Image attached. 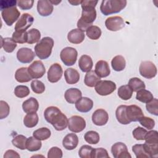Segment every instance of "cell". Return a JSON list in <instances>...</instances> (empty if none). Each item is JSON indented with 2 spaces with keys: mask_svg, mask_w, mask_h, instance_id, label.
Wrapping results in <instances>:
<instances>
[{
  "mask_svg": "<svg viewBox=\"0 0 158 158\" xmlns=\"http://www.w3.org/2000/svg\"><path fill=\"white\" fill-rule=\"evenodd\" d=\"M42 143L40 140L36 139L34 136H30L27 138L26 143V149L30 151L34 152L40 150L41 148Z\"/></svg>",
  "mask_w": 158,
  "mask_h": 158,
  "instance_id": "cell-31",
  "label": "cell"
},
{
  "mask_svg": "<svg viewBox=\"0 0 158 158\" xmlns=\"http://www.w3.org/2000/svg\"><path fill=\"white\" fill-rule=\"evenodd\" d=\"M125 22L122 17L120 16L109 17L105 21L106 28L112 31H116L121 30L125 27Z\"/></svg>",
  "mask_w": 158,
  "mask_h": 158,
  "instance_id": "cell-12",
  "label": "cell"
},
{
  "mask_svg": "<svg viewBox=\"0 0 158 158\" xmlns=\"http://www.w3.org/2000/svg\"><path fill=\"white\" fill-rule=\"evenodd\" d=\"M128 85L134 92H137L139 90L145 89L146 88L144 81L137 77H133L130 78L128 81Z\"/></svg>",
  "mask_w": 158,
  "mask_h": 158,
  "instance_id": "cell-35",
  "label": "cell"
},
{
  "mask_svg": "<svg viewBox=\"0 0 158 158\" xmlns=\"http://www.w3.org/2000/svg\"><path fill=\"white\" fill-rule=\"evenodd\" d=\"M93 62L91 57L88 55H83L78 60V66L83 72H88L91 70Z\"/></svg>",
  "mask_w": 158,
  "mask_h": 158,
  "instance_id": "cell-27",
  "label": "cell"
},
{
  "mask_svg": "<svg viewBox=\"0 0 158 158\" xmlns=\"http://www.w3.org/2000/svg\"><path fill=\"white\" fill-rule=\"evenodd\" d=\"M94 72L99 78H104L109 76L110 70L107 62L103 60L98 61L95 65Z\"/></svg>",
  "mask_w": 158,
  "mask_h": 158,
  "instance_id": "cell-19",
  "label": "cell"
},
{
  "mask_svg": "<svg viewBox=\"0 0 158 158\" xmlns=\"http://www.w3.org/2000/svg\"><path fill=\"white\" fill-rule=\"evenodd\" d=\"M20 155L18 154L17 152L9 149L7 150L5 154H4V158H9V157H20Z\"/></svg>",
  "mask_w": 158,
  "mask_h": 158,
  "instance_id": "cell-56",
  "label": "cell"
},
{
  "mask_svg": "<svg viewBox=\"0 0 158 158\" xmlns=\"http://www.w3.org/2000/svg\"><path fill=\"white\" fill-rule=\"evenodd\" d=\"M20 12L16 6L6 8L1 10V16L8 26H11L16 20H19Z\"/></svg>",
  "mask_w": 158,
  "mask_h": 158,
  "instance_id": "cell-6",
  "label": "cell"
},
{
  "mask_svg": "<svg viewBox=\"0 0 158 158\" xmlns=\"http://www.w3.org/2000/svg\"><path fill=\"white\" fill-rule=\"evenodd\" d=\"M109 120L107 112L102 109H99L96 110L92 115V121L97 126H103L107 123Z\"/></svg>",
  "mask_w": 158,
  "mask_h": 158,
  "instance_id": "cell-16",
  "label": "cell"
},
{
  "mask_svg": "<svg viewBox=\"0 0 158 158\" xmlns=\"http://www.w3.org/2000/svg\"><path fill=\"white\" fill-rule=\"evenodd\" d=\"M39 118L38 114L35 113L27 114L23 118V123L28 128L35 127L38 123Z\"/></svg>",
  "mask_w": 158,
  "mask_h": 158,
  "instance_id": "cell-32",
  "label": "cell"
},
{
  "mask_svg": "<svg viewBox=\"0 0 158 158\" xmlns=\"http://www.w3.org/2000/svg\"><path fill=\"white\" fill-rule=\"evenodd\" d=\"M126 105L119 106L115 111V116L117 121L123 125H127L130 123V122L128 120L126 114Z\"/></svg>",
  "mask_w": 158,
  "mask_h": 158,
  "instance_id": "cell-28",
  "label": "cell"
},
{
  "mask_svg": "<svg viewBox=\"0 0 158 158\" xmlns=\"http://www.w3.org/2000/svg\"><path fill=\"white\" fill-rule=\"evenodd\" d=\"M12 38L16 43L23 44L27 43V31H15L12 34Z\"/></svg>",
  "mask_w": 158,
  "mask_h": 158,
  "instance_id": "cell-44",
  "label": "cell"
},
{
  "mask_svg": "<svg viewBox=\"0 0 158 158\" xmlns=\"http://www.w3.org/2000/svg\"><path fill=\"white\" fill-rule=\"evenodd\" d=\"M81 1H69V0L68 1L69 3H70L72 5H73V6H78V4L81 3Z\"/></svg>",
  "mask_w": 158,
  "mask_h": 158,
  "instance_id": "cell-57",
  "label": "cell"
},
{
  "mask_svg": "<svg viewBox=\"0 0 158 158\" xmlns=\"http://www.w3.org/2000/svg\"><path fill=\"white\" fill-rule=\"evenodd\" d=\"M27 140V138L25 136L22 135H18L13 138L12 140V143L17 148L21 150H24L26 149Z\"/></svg>",
  "mask_w": 158,
  "mask_h": 158,
  "instance_id": "cell-39",
  "label": "cell"
},
{
  "mask_svg": "<svg viewBox=\"0 0 158 158\" xmlns=\"http://www.w3.org/2000/svg\"><path fill=\"white\" fill-rule=\"evenodd\" d=\"M36 7L38 14L43 17L49 16L53 12V5L49 0H39Z\"/></svg>",
  "mask_w": 158,
  "mask_h": 158,
  "instance_id": "cell-18",
  "label": "cell"
},
{
  "mask_svg": "<svg viewBox=\"0 0 158 158\" xmlns=\"http://www.w3.org/2000/svg\"><path fill=\"white\" fill-rule=\"evenodd\" d=\"M147 132L148 131L146 129L138 127L133 130L132 133L134 138H135L136 140H144Z\"/></svg>",
  "mask_w": 158,
  "mask_h": 158,
  "instance_id": "cell-49",
  "label": "cell"
},
{
  "mask_svg": "<svg viewBox=\"0 0 158 158\" xmlns=\"http://www.w3.org/2000/svg\"><path fill=\"white\" fill-rule=\"evenodd\" d=\"M140 124L148 130H152L155 126L154 120L148 117L143 116L139 120Z\"/></svg>",
  "mask_w": 158,
  "mask_h": 158,
  "instance_id": "cell-50",
  "label": "cell"
},
{
  "mask_svg": "<svg viewBox=\"0 0 158 158\" xmlns=\"http://www.w3.org/2000/svg\"><path fill=\"white\" fill-rule=\"evenodd\" d=\"M87 36L91 40H98L101 35V28L96 25H92L89 27L86 31Z\"/></svg>",
  "mask_w": 158,
  "mask_h": 158,
  "instance_id": "cell-40",
  "label": "cell"
},
{
  "mask_svg": "<svg viewBox=\"0 0 158 158\" xmlns=\"http://www.w3.org/2000/svg\"><path fill=\"white\" fill-rule=\"evenodd\" d=\"M1 47L4 48V50L9 53L12 52L17 47V43L10 38L1 37Z\"/></svg>",
  "mask_w": 158,
  "mask_h": 158,
  "instance_id": "cell-36",
  "label": "cell"
},
{
  "mask_svg": "<svg viewBox=\"0 0 158 158\" xmlns=\"http://www.w3.org/2000/svg\"><path fill=\"white\" fill-rule=\"evenodd\" d=\"M94 148L89 145L82 146L78 151L79 157L81 158H93Z\"/></svg>",
  "mask_w": 158,
  "mask_h": 158,
  "instance_id": "cell-43",
  "label": "cell"
},
{
  "mask_svg": "<svg viewBox=\"0 0 158 158\" xmlns=\"http://www.w3.org/2000/svg\"><path fill=\"white\" fill-rule=\"evenodd\" d=\"M34 1L28 0V1H18L17 5L22 10H28L30 9L33 5Z\"/></svg>",
  "mask_w": 158,
  "mask_h": 158,
  "instance_id": "cell-54",
  "label": "cell"
},
{
  "mask_svg": "<svg viewBox=\"0 0 158 158\" xmlns=\"http://www.w3.org/2000/svg\"><path fill=\"white\" fill-rule=\"evenodd\" d=\"M14 94L17 98H23L27 97L30 94V89L27 86L19 85L15 88Z\"/></svg>",
  "mask_w": 158,
  "mask_h": 158,
  "instance_id": "cell-46",
  "label": "cell"
},
{
  "mask_svg": "<svg viewBox=\"0 0 158 158\" xmlns=\"http://www.w3.org/2000/svg\"><path fill=\"white\" fill-rule=\"evenodd\" d=\"M29 74L32 78L38 79L41 78L46 72L43 63L41 60H35L28 67Z\"/></svg>",
  "mask_w": 158,
  "mask_h": 158,
  "instance_id": "cell-11",
  "label": "cell"
},
{
  "mask_svg": "<svg viewBox=\"0 0 158 158\" xmlns=\"http://www.w3.org/2000/svg\"><path fill=\"white\" fill-rule=\"evenodd\" d=\"M111 152L115 158L131 157L128 151L127 146L122 142L114 143L111 147Z\"/></svg>",
  "mask_w": 158,
  "mask_h": 158,
  "instance_id": "cell-13",
  "label": "cell"
},
{
  "mask_svg": "<svg viewBox=\"0 0 158 158\" xmlns=\"http://www.w3.org/2000/svg\"><path fill=\"white\" fill-rule=\"evenodd\" d=\"M82 96V93L79 89L71 88L66 90L64 97L66 101L70 104L76 103Z\"/></svg>",
  "mask_w": 158,
  "mask_h": 158,
  "instance_id": "cell-21",
  "label": "cell"
},
{
  "mask_svg": "<svg viewBox=\"0 0 158 158\" xmlns=\"http://www.w3.org/2000/svg\"><path fill=\"white\" fill-rule=\"evenodd\" d=\"M64 78L65 81L70 85L76 84L80 80L78 72L73 68H68L64 72Z\"/></svg>",
  "mask_w": 158,
  "mask_h": 158,
  "instance_id": "cell-25",
  "label": "cell"
},
{
  "mask_svg": "<svg viewBox=\"0 0 158 158\" xmlns=\"http://www.w3.org/2000/svg\"><path fill=\"white\" fill-rule=\"evenodd\" d=\"M35 57L33 51L28 48H22L17 52V58L18 60L23 64L31 62Z\"/></svg>",
  "mask_w": 158,
  "mask_h": 158,
  "instance_id": "cell-17",
  "label": "cell"
},
{
  "mask_svg": "<svg viewBox=\"0 0 158 158\" xmlns=\"http://www.w3.org/2000/svg\"><path fill=\"white\" fill-rule=\"evenodd\" d=\"M156 130H151L147 132L144 140L145 143L150 144H158V136Z\"/></svg>",
  "mask_w": 158,
  "mask_h": 158,
  "instance_id": "cell-47",
  "label": "cell"
},
{
  "mask_svg": "<svg viewBox=\"0 0 158 158\" xmlns=\"http://www.w3.org/2000/svg\"><path fill=\"white\" fill-rule=\"evenodd\" d=\"M17 4V1L15 0H11V1L2 0L0 1V9L1 10H2L6 8H8L12 6H15Z\"/></svg>",
  "mask_w": 158,
  "mask_h": 158,
  "instance_id": "cell-55",
  "label": "cell"
},
{
  "mask_svg": "<svg viewBox=\"0 0 158 158\" xmlns=\"http://www.w3.org/2000/svg\"><path fill=\"white\" fill-rule=\"evenodd\" d=\"M85 140L89 144H96L99 141V135L95 131H88L84 135Z\"/></svg>",
  "mask_w": 158,
  "mask_h": 158,
  "instance_id": "cell-42",
  "label": "cell"
},
{
  "mask_svg": "<svg viewBox=\"0 0 158 158\" xmlns=\"http://www.w3.org/2000/svg\"><path fill=\"white\" fill-rule=\"evenodd\" d=\"M98 1L84 0L81 1V16L77 22V27L83 32L92 26L96 19V10L95 7Z\"/></svg>",
  "mask_w": 158,
  "mask_h": 158,
  "instance_id": "cell-1",
  "label": "cell"
},
{
  "mask_svg": "<svg viewBox=\"0 0 158 158\" xmlns=\"http://www.w3.org/2000/svg\"><path fill=\"white\" fill-rule=\"evenodd\" d=\"M34 21L32 15L28 13H24L20 17L15 25V30L17 31H26V30L31 26Z\"/></svg>",
  "mask_w": 158,
  "mask_h": 158,
  "instance_id": "cell-10",
  "label": "cell"
},
{
  "mask_svg": "<svg viewBox=\"0 0 158 158\" xmlns=\"http://www.w3.org/2000/svg\"><path fill=\"white\" fill-rule=\"evenodd\" d=\"M85 35L83 31L78 28H75L70 31L67 35L69 41L73 44H80L85 39Z\"/></svg>",
  "mask_w": 158,
  "mask_h": 158,
  "instance_id": "cell-23",
  "label": "cell"
},
{
  "mask_svg": "<svg viewBox=\"0 0 158 158\" xmlns=\"http://www.w3.org/2000/svg\"><path fill=\"white\" fill-rule=\"evenodd\" d=\"M100 157H109V156L106 149L99 148L94 149L93 153V158H100Z\"/></svg>",
  "mask_w": 158,
  "mask_h": 158,
  "instance_id": "cell-53",
  "label": "cell"
},
{
  "mask_svg": "<svg viewBox=\"0 0 158 158\" xmlns=\"http://www.w3.org/2000/svg\"><path fill=\"white\" fill-rule=\"evenodd\" d=\"M140 75L144 78L151 79L156 77L157 75V67L151 61L146 60L140 64L139 67Z\"/></svg>",
  "mask_w": 158,
  "mask_h": 158,
  "instance_id": "cell-7",
  "label": "cell"
},
{
  "mask_svg": "<svg viewBox=\"0 0 158 158\" xmlns=\"http://www.w3.org/2000/svg\"><path fill=\"white\" fill-rule=\"evenodd\" d=\"M125 0H103L100 6V10L104 15L120 12L127 5Z\"/></svg>",
  "mask_w": 158,
  "mask_h": 158,
  "instance_id": "cell-4",
  "label": "cell"
},
{
  "mask_svg": "<svg viewBox=\"0 0 158 158\" xmlns=\"http://www.w3.org/2000/svg\"><path fill=\"white\" fill-rule=\"evenodd\" d=\"M51 135V130L46 127H42L38 130H36L33 133V136L36 139L43 141L48 139Z\"/></svg>",
  "mask_w": 158,
  "mask_h": 158,
  "instance_id": "cell-33",
  "label": "cell"
},
{
  "mask_svg": "<svg viewBox=\"0 0 158 158\" xmlns=\"http://www.w3.org/2000/svg\"><path fill=\"white\" fill-rule=\"evenodd\" d=\"M49 1L52 5H57L61 2V1H53V0H49Z\"/></svg>",
  "mask_w": 158,
  "mask_h": 158,
  "instance_id": "cell-58",
  "label": "cell"
},
{
  "mask_svg": "<svg viewBox=\"0 0 158 158\" xmlns=\"http://www.w3.org/2000/svg\"><path fill=\"white\" fill-rule=\"evenodd\" d=\"M112 69L117 72L122 71L126 66V61L125 58L120 55L115 56L111 61Z\"/></svg>",
  "mask_w": 158,
  "mask_h": 158,
  "instance_id": "cell-30",
  "label": "cell"
},
{
  "mask_svg": "<svg viewBox=\"0 0 158 158\" xmlns=\"http://www.w3.org/2000/svg\"><path fill=\"white\" fill-rule=\"evenodd\" d=\"M63 74V70L59 64H53L48 71V79L51 83H56L60 80Z\"/></svg>",
  "mask_w": 158,
  "mask_h": 158,
  "instance_id": "cell-15",
  "label": "cell"
},
{
  "mask_svg": "<svg viewBox=\"0 0 158 158\" xmlns=\"http://www.w3.org/2000/svg\"><path fill=\"white\" fill-rule=\"evenodd\" d=\"M136 99L141 102L148 103L153 99V95L149 91L143 89L137 91Z\"/></svg>",
  "mask_w": 158,
  "mask_h": 158,
  "instance_id": "cell-37",
  "label": "cell"
},
{
  "mask_svg": "<svg viewBox=\"0 0 158 158\" xmlns=\"http://www.w3.org/2000/svg\"><path fill=\"white\" fill-rule=\"evenodd\" d=\"M117 93L120 98L123 100L127 101L131 98L133 94V91L128 85H122L118 88Z\"/></svg>",
  "mask_w": 158,
  "mask_h": 158,
  "instance_id": "cell-34",
  "label": "cell"
},
{
  "mask_svg": "<svg viewBox=\"0 0 158 158\" xmlns=\"http://www.w3.org/2000/svg\"><path fill=\"white\" fill-rule=\"evenodd\" d=\"M78 144V138L75 133L67 134L62 140V145L67 150H73Z\"/></svg>",
  "mask_w": 158,
  "mask_h": 158,
  "instance_id": "cell-22",
  "label": "cell"
},
{
  "mask_svg": "<svg viewBox=\"0 0 158 158\" xmlns=\"http://www.w3.org/2000/svg\"><path fill=\"white\" fill-rule=\"evenodd\" d=\"M77 51L72 47H66L64 48L60 53L61 60L67 66H72L74 65L77 61Z\"/></svg>",
  "mask_w": 158,
  "mask_h": 158,
  "instance_id": "cell-5",
  "label": "cell"
},
{
  "mask_svg": "<svg viewBox=\"0 0 158 158\" xmlns=\"http://www.w3.org/2000/svg\"><path fill=\"white\" fill-rule=\"evenodd\" d=\"M31 88L32 91L36 94H41L45 90L44 84L38 80H35L31 81Z\"/></svg>",
  "mask_w": 158,
  "mask_h": 158,
  "instance_id": "cell-48",
  "label": "cell"
},
{
  "mask_svg": "<svg viewBox=\"0 0 158 158\" xmlns=\"http://www.w3.org/2000/svg\"><path fill=\"white\" fill-rule=\"evenodd\" d=\"M100 80V78L96 75L95 72L90 70L85 75L84 83L88 87H94Z\"/></svg>",
  "mask_w": 158,
  "mask_h": 158,
  "instance_id": "cell-29",
  "label": "cell"
},
{
  "mask_svg": "<svg viewBox=\"0 0 158 158\" xmlns=\"http://www.w3.org/2000/svg\"><path fill=\"white\" fill-rule=\"evenodd\" d=\"M44 116L45 120L57 131L65 130L68 125L67 117L56 106L47 107L44 112Z\"/></svg>",
  "mask_w": 158,
  "mask_h": 158,
  "instance_id": "cell-2",
  "label": "cell"
},
{
  "mask_svg": "<svg viewBox=\"0 0 158 158\" xmlns=\"http://www.w3.org/2000/svg\"><path fill=\"white\" fill-rule=\"evenodd\" d=\"M62 157V151L58 147H52L48 151V158H61Z\"/></svg>",
  "mask_w": 158,
  "mask_h": 158,
  "instance_id": "cell-52",
  "label": "cell"
},
{
  "mask_svg": "<svg viewBox=\"0 0 158 158\" xmlns=\"http://www.w3.org/2000/svg\"><path fill=\"white\" fill-rule=\"evenodd\" d=\"M68 127L69 130L73 133L81 132L86 127V121L80 116H72L68 119Z\"/></svg>",
  "mask_w": 158,
  "mask_h": 158,
  "instance_id": "cell-9",
  "label": "cell"
},
{
  "mask_svg": "<svg viewBox=\"0 0 158 158\" xmlns=\"http://www.w3.org/2000/svg\"><path fill=\"white\" fill-rule=\"evenodd\" d=\"M53 46V39L48 36L44 37L35 45V54L40 59H46L51 54Z\"/></svg>",
  "mask_w": 158,
  "mask_h": 158,
  "instance_id": "cell-3",
  "label": "cell"
},
{
  "mask_svg": "<svg viewBox=\"0 0 158 158\" xmlns=\"http://www.w3.org/2000/svg\"><path fill=\"white\" fill-rule=\"evenodd\" d=\"M39 108V103L37 99L35 98H30L25 100L22 104V109L27 114L35 113Z\"/></svg>",
  "mask_w": 158,
  "mask_h": 158,
  "instance_id": "cell-24",
  "label": "cell"
},
{
  "mask_svg": "<svg viewBox=\"0 0 158 158\" xmlns=\"http://www.w3.org/2000/svg\"><path fill=\"white\" fill-rule=\"evenodd\" d=\"M115 89V83L110 80H100L95 86V91L101 96L109 95Z\"/></svg>",
  "mask_w": 158,
  "mask_h": 158,
  "instance_id": "cell-8",
  "label": "cell"
},
{
  "mask_svg": "<svg viewBox=\"0 0 158 158\" xmlns=\"http://www.w3.org/2000/svg\"><path fill=\"white\" fill-rule=\"evenodd\" d=\"M146 110L148 112L156 116L158 115V100L156 98H153L151 101L146 103Z\"/></svg>",
  "mask_w": 158,
  "mask_h": 158,
  "instance_id": "cell-45",
  "label": "cell"
},
{
  "mask_svg": "<svg viewBox=\"0 0 158 158\" xmlns=\"http://www.w3.org/2000/svg\"><path fill=\"white\" fill-rule=\"evenodd\" d=\"M126 114L128 120L130 122H138L143 116L144 114L141 109L136 105L127 106Z\"/></svg>",
  "mask_w": 158,
  "mask_h": 158,
  "instance_id": "cell-14",
  "label": "cell"
},
{
  "mask_svg": "<svg viewBox=\"0 0 158 158\" xmlns=\"http://www.w3.org/2000/svg\"><path fill=\"white\" fill-rule=\"evenodd\" d=\"M0 119H3L9 115L10 108L8 104L4 101H0Z\"/></svg>",
  "mask_w": 158,
  "mask_h": 158,
  "instance_id": "cell-51",
  "label": "cell"
},
{
  "mask_svg": "<svg viewBox=\"0 0 158 158\" xmlns=\"http://www.w3.org/2000/svg\"><path fill=\"white\" fill-rule=\"evenodd\" d=\"M15 78L19 83L28 82L33 79L29 74L27 67L18 69L15 73Z\"/></svg>",
  "mask_w": 158,
  "mask_h": 158,
  "instance_id": "cell-26",
  "label": "cell"
},
{
  "mask_svg": "<svg viewBox=\"0 0 158 158\" xmlns=\"http://www.w3.org/2000/svg\"><path fill=\"white\" fill-rule=\"evenodd\" d=\"M132 151L137 158H150L142 144H136L133 146Z\"/></svg>",
  "mask_w": 158,
  "mask_h": 158,
  "instance_id": "cell-41",
  "label": "cell"
},
{
  "mask_svg": "<svg viewBox=\"0 0 158 158\" xmlns=\"http://www.w3.org/2000/svg\"><path fill=\"white\" fill-rule=\"evenodd\" d=\"M41 33L36 28H32L27 31V43L34 44L40 41Z\"/></svg>",
  "mask_w": 158,
  "mask_h": 158,
  "instance_id": "cell-38",
  "label": "cell"
},
{
  "mask_svg": "<svg viewBox=\"0 0 158 158\" xmlns=\"http://www.w3.org/2000/svg\"><path fill=\"white\" fill-rule=\"evenodd\" d=\"M93 107V101L87 97H81L75 103L77 110L80 112H88L91 110Z\"/></svg>",
  "mask_w": 158,
  "mask_h": 158,
  "instance_id": "cell-20",
  "label": "cell"
}]
</instances>
